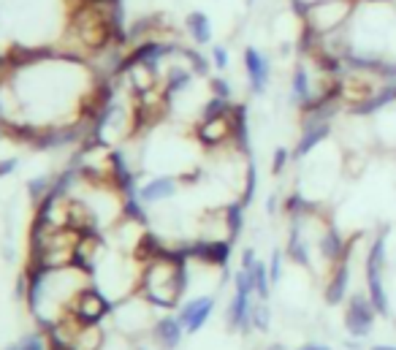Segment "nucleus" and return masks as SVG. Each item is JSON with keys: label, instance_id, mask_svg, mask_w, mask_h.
Listing matches in <instances>:
<instances>
[{"label": "nucleus", "instance_id": "1", "mask_svg": "<svg viewBox=\"0 0 396 350\" xmlns=\"http://www.w3.org/2000/svg\"><path fill=\"white\" fill-rule=\"evenodd\" d=\"M190 288V272L188 261L182 255V242L171 245L163 255L141 263L136 293L147 299L155 310H179L185 293Z\"/></svg>", "mask_w": 396, "mask_h": 350}, {"label": "nucleus", "instance_id": "2", "mask_svg": "<svg viewBox=\"0 0 396 350\" xmlns=\"http://www.w3.org/2000/svg\"><path fill=\"white\" fill-rule=\"evenodd\" d=\"M356 3L359 0H318V3L307 6L301 14H296L301 22V33L321 38V35L345 30L356 11Z\"/></svg>", "mask_w": 396, "mask_h": 350}, {"label": "nucleus", "instance_id": "3", "mask_svg": "<svg viewBox=\"0 0 396 350\" xmlns=\"http://www.w3.org/2000/svg\"><path fill=\"white\" fill-rule=\"evenodd\" d=\"M152 310L155 307L147 299H141L136 290H133L131 296H125V299H117L114 301V313H111L114 331L125 334L131 340L141 337V334H150L152 326H155V320H158V315Z\"/></svg>", "mask_w": 396, "mask_h": 350}, {"label": "nucleus", "instance_id": "4", "mask_svg": "<svg viewBox=\"0 0 396 350\" xmlns=\"http://www.w3.org/2000/svg\"><path fill=\"white\" fill-rule=\"evenodd\" d=\"M66 313H71L82 326H103V320H109L114 313V301L96 283H90L71 299Z\"/></svg>", "mask_w": 396, "mask_h": 350}, {"label": "nucleus", "instance_id": "5", "mask_svg": "<svg viewBox=\"0 0 396 350\" xmlns=\"http://www.w3.org/2000/svg\"><path fill=\"white\" fill-rule=\"evenodd\" d=\"M377 310L366 293V288H353V293L348 296L345 301V331L348 337H356V340H369L375 323H377Z\"/></svg>", "mask_w": 396, "mask_h": 350}, {"label": "nucleus", "instance_id": "6", "mask_svg": "<svg viewBox=\"0 0 396 350\" xmlns=\"http://www.w3.org/2000/svg\"><path fill=\"white\" fill-rule=\"evenodd\" d=\"M233 109H236V103H233ZM233 109L228 114H220V117H198L196 128H193V136H196V141L204 150L220 152V150L233 147V136H236Z\"/></svg>", "mask_w": 396, "mask_h": 350}, {"label": "nucleus", "instance_id": "7", "mask_svg": "<svg viewBox=\"0 0 396 350\" xmlns=\"http://www.w3.org/2000/svg\"><path fill=\"white\" fill-rule=\"evenodd\" d=\"M242 65H244V76H247V90L250 96L264 98L269 85H271V58L258 46H244L242 52Z\"/></svg>", "mask_w": 396, "mask_h": 350}, {"label": "nucleus", "instance_id": "8", "mask_svg": "<svg viewBox=\"0 0 396 350\" xmlns=\"http://www.w3.org/2000/svg\"><path fill=\"white\" fill-rule=\"evenodd\" d=\"M353 255L348 253L326 277V288H323V299L329 307H339L348 301V296L353 293Z\"/></svg>", "mask_w": 396, "mask_h": 350}, {"label": "nucleus", "instance_id": "9", "mask_svg": "<svg viewBox=\"0 0 396 350\" xmlns=\"http://www.w3.org/2000/svg\"><path fill=\"white\" fill-rule=\"evenodd\" d=\"M215 307H217L215 293H198V296H193V299H188V301L179 304L177 318L182 320V326H185L188 334H198V331L209 323Z\"/></svg>", "mask_w": 396, "mask_h": 350}, {"label": "nucleus", "instance_id": "10", "mask_svg": "<svg viewBox=\"0 0 396 350\" xmlns=\"http://www.w3.org/2000/svg\"><path fill=\"white\" fill-rule=\"evenodd\" d=\"M103 258H106V239L100 236V231L82 234V239L73 247V266L96 277V269L100 266Z\"/></svg>", "mask_w": 396, "mask_h": 350}, {"label": "nucleus", "instance_id": "11", "mask_svg": "<svg viewBox=\"0 0 396 350\" xmlns=\"http://www.w3.org/2000/svg\"><path fill=\"white\" fill-rule=\"evenodd\" d=\"M185 334H188V331H185L182 320L177 318V315H168V313H165V315H158L152 331H150V340L161 350H177L182 345Z\"/></svg>", "mask_w": 396, "mask_h": 350}, {"label": "nucleus", "instance_id": "12", "mask_svg": "<svg viewBox=\"0 0 396 350\" xmlns=\"http://www.w3.org/2000/svg\"><path fill=\"white\" fill-rule=\"evenodd\" d=\"M179 177H171V174H161V177H152L147 180L144 185H138V198L144 207H155V204H163L168 198H174L179 191Z\"/></svg>", "mask_w": 396, "mask_h": 350}, {"label": "nucleus", "instance_id": "13", "mask_svg": "<svg viewBox=\"0 0 396 350\" xmlns=\"http://www.w3.org/2000/svg\"><path fill=\"white\" fill-rule=\"evenodd\" d=\"M185 30L193 38L196 46H209L212 44V19L204 11H190L185 17Z\"/></svg>", "mask_w": 396, "mask_h": 350}, {"label": "nucleus", "instance_id": "14", "mask_svg": "<svg viewBox=\"0 0 396 350\" xmlns=\"http://www.w3.org/2000/svg\"><path fill=\"white\" fill-rule=\"evenodd\" d=\"M253 272V283H255V299L258 301H269L271 299V290H274V283L269 277V263L266 261H255V266H250Z\"/></svg>", "mask_w": 396, "mask_h": 350}, {"label": "nucleus", "instance_id": "15", "mask_svg": "<svg viewBox=\"0 0 396 350\" xmlns=\"http://www.w3.org/2000/svg\"><path fill=\"white\" fill-rule=\"evenodd\" d=\"M52 182H55V177H46V174H41V177H30L28 182H25V193H28V201L38 207L49 193H52Z\"/></svg>", "mask_w": 396, "mask_h": 350}, {"label": "nucleus", "instance_id": "16", "mask_svg": "<svg viewBox=\"0 0 396 350\" xmlns=\"http://www.w3.org/2000/svg\"><path fill=\"white\" fill-rule=\"evenodd\" d=\"M226 207V220H228V228H231V236L233 242L242 236V228H244V215H247V207L236 198L231 204H223Z\"/></svg>", "mask_w": 396, "mask_h": 350}, {"label": "nucleus", "instance_id": "17", "mask_svg": "<svg viewBox=\"0 0 396 350\" xmlns=\"http://www.w3.org/2000/svg\"><path fill=\"white\" fill-rule=\"evenodd\" d=\"M3 350H49V342H46L44 331H30V334H22L17 342L6 345Z\"/></svg>", "mask_w": 396, "mask_h": 350}, {"label": "nucleus", "instance_id": "18", "mask_svg": "<svg viewBox=\"0 0 396 350\" xmlns=\"http://www.w3.org/2000/svg\"><path fill=\"white\" fill-rule=\"evenodd\" d=\"M269 329H271V307H269V301L255 299V304H253V331L266 334Z\"/></svg>", "mask_w": 396, "mask_h": 350}, {"label": "nucleus", "instance_id": "19", "mask_svg": "<svg viewBox=\"0 0 396 350\" xmlns=\"http://www.w3.org/2000/svg\"><path fill=\"white\" fill-rule=\"evenodd\" d=\"M285 261H288V258H285V250H282V247H274V250H271V258H269V277H271L274 286H280L282 277H285V269H288Z\"/></svg>", "mask_w": 396, "mask_h": 350}, {"label": "nucleus", "instance_id": "20", "mask_svg": "<svg viewBox=\"0 0 396 350\" xmlns=\"http://www.w3.org/2000/svg\"><path fill=\"white\" fill-rule=\"evenodd\" d=\"M291 163H296V160H294V150L277 147V150H274V158H271V174H274V177H282Z\"/></svg>", "mask_w": 396, "mask_h": 350}, {"label": "nucleus", "instance_id": "21", "mask_svg": "<svg viewBox=\"0 0 396 350\" xmlns=\"http://www.w3.org/2000/svg\"><path fill=\"white\" fill-rule=\"evenodd\" d=\"M209 63H212V68L215 71H226L228 68V63H231V55H228V46H223V44H215L212 46V52H209Z\"/></svg>", "mask_w": 396, "mask_h": 350}, {"label": "nucleus", "instance_id": "22", "mask_svg": "<svg viewBox=\"0 0 396 350\" xmlns=\"http://www.w3.org/2000/svg\"><path fill=\"white\" fill-rule=\"evenodd\" d=\"M209 96L226 98V100H233V87L226 76H212L209 79Z\"/></svg>", "mask_w": 396, "mask_h": 350}, {"label": "nucleus", "instance_id": "23", "mask_svg": "<svg viewBox=\"0 0 396 350\" xmlns=\"http://www.w3.org/2000/svg\"><path fill=\"white\" fill-rule=\"evenodd\" d=\"M28 296H30V272L22 269L17 274V283H14V299L17 301H28Z\"/></svg>", "mask_w": 396, "mask_h": 350}, {"label": "nucleus", "instance_id": "24", "mask_svg": "<svg viewBox=\"0 0 396 350\" xmlns=\"http://www.w3.org/2000/svg\"><path fill=\"white\" fill-rule=\"evenodd\" d=\"M17 168H19V160H17V158H3V160H0V180L11 177Z\"/></svg>", "mask_w": 396, "mask_h": 350}, {"label": "nucleus", "instance_id": "25", "mask_svg": "<svg viewBox=\"0 0 396 350\" xmlns=\"http://www.w3.org/2000/svg\"><path fill=\"white\" fill-rule=\"evenodd\" d=\"M342 348H345V350H369V345H366V340H356V337H345Z\"/></svg>", "mask_w": 396, "mask_h": 350}, {"label": "nucleus", "instance_id": "26", "mask_svg": "<svg viewBox=\"0 0 396 350\" xmlns=\"http://www.w3.org/2000/svg\"><path fill=\"white\" fill-rule=\"evenodd\" d=\"M296 350H331V345L329 342H321V340H309V342L298 345Z\"/></svg>", "mask_w": 396, "mask_h": 350}, {"label": "nucleus", "instance_id": "27", "mask_svg": "<svg viewBox=\"0 0 396 350\" xmlns=\"http://www.w3.org/2000/svg\"><path fill=\"white\" fill-rule=\"evenodd\" d=\"M277 209H282V204H280V195H277V193H271V195H269V201H266V215H274Z\"/></svg>", "mask_w": 396, "mask_h": 350}, {"label": "nucleus", "instance_id": "28", "mask_svg": "<svg viewBox=\"0 0 396 350\" xmlns=\"http://www.w3.org/2000/svg\"><path fill=\"white\" fill-rule=\"evenodd\" d=\"M312 3H318V0H291V8H294V14H301L307 6H312Z\"/></svg>", "mask_w": 396, "mask_h": 350}, {"label": "nucleus", "instance_id": "29", "mask_svg": "<svg viewBox=\"0 0 396 350\" xmlns=\"http://www.w3.org/2000/svg\"><path fill=\"white\" fill-rule=\"evenodd\" d=\"M3 258H6L8 263H14V261H17V255H14V245H11V242H6V245H3Z\"/></svg>", "mask_w": 396, "mask_h": 350}, {"label": "nucleus", "instance_id": "30", "mask_svg": "<svg viewBox=\"0 0 396 350\" xmlns=\"http://www.w3.org/2000/svg\"><path fill=\"white\" fill-rule=\"evenodd\" d=\"M369 350H396V345L394 342H372Z\"/></svg>", "mask_w": 396, "mask_h": 350}, {"label": "nucleus", "instance_id": "31", "mask_svg": "<svg viewBox=\"0 0 396 350\" xmlns=\"http://www.w3.org/2000/svg\"><path fill=\"white\" fill-rule=\"evenodd\" d=\"M266 350H288V348H285L282 342H271V345H269V348H266Z\"/></svg>", "mask_w": 396, "mask_h": 350}, {"label": "nucleus", "instance_id": "32", "mask_svg": "<svg viewBox=\"0 0 396 350\" xmlns=\"http://www.w3.org/2000/svg\"><path fill=\"white\" fill-rule=\"evenodd\" d=\"M255 3H258V0H244V6H247V8H253Z\"/></svg>", "mask_w": 396, "mask_h": 350}, {"label": "nucleus", "instance_id": "33", "mask_svg": "<svg viewBox=\"0 0 396 350\" xmlns=\"http://www.w3.org/2000/svg\"><path fill=\"white\" fill-rule=\"evenodd\" d=\"M138 350H147V348H144V345H138Z\"/></svg>", "mask_w": 396, "mask_h": 350}, {"label": "nucleus", "instance_id": "34", "mask_svg": "<svg viewBox=\"0 0 396 350\" xmlns=\"http://www.w3.org/2000/svg\"><path fill=\"white\" fill-rule=\"evenodd\" d=\"M394 326H396V318H394Z\"/></svg>", "mask_w": 396, "mask_h": 350}]
</instances>
